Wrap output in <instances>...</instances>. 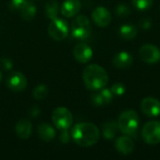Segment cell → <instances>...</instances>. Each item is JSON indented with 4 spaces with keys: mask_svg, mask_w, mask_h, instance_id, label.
<instances>
[{
    "mask_svg": "<svg viewBox=\"0 0 160 160\" xmlns=\"http://www.w3.org/2000/svg\"><path fill=\"white\" fill-rule=\"evenodd\" d=\"M142 140L149 145H156L160 142V122L149 121L142 130Z\"/></svg>",
    "mask_w": 160,
    "mask_h": 160,
    "instance_id": "cell-7",
    "label": "cell"
},
{
    "mask_svg": "<svg viewBox=\"0 0 160 160\" xmlns=\"http://www.w3.org/2000/svg\"><path fill=\"white\" fill-rule=\"evenodd\" d=\"M45 14L46 16L52 20L56 17H58V14H59V11H60V8H59V5L57 3L56 0H50L46 3L45 5Z\"/></svg>",
    "mask_w": 160,
    "mask_h": 160,
    "instance_id": "cell-21",
    "label": "cell"
},
{
    "mask_svg": "<svg viewBox=\"0 0 160 160\" xmlns=\"http://www.w3.org/2000/svg\"><path fill=\"white\" fill-rule=\"evenodd\" d=\"M154 4L153 0H132L133 7L140 11H145L152 8Z\"/></svg>",
    "mask_w": 160,
    "mask_h": 160,
    "instance_id": "cell-23",
    "label": "cell"
},
{
    "mask_svg": "<svg viewBox=\"0 0 160 160\" xmlns=\"http://www.w3.org/2000/svg\"><path fill=\"white\" fill-rule=\"evenodd\" d=\"M68 31L69 29L67 21L58 17L52 20L48 28L50 37L56 41H61L65 39L68 35Z\"/></svg>",
    "mask_w": 160,
    "mask_h": 160,
    "instance_id": "cell-6",
    "label": "cell"
},
{
    "mask_svg": "<svg viewBox=\"0 0 160 160\" xmlns=\"http://www.w3.org/2000/svg\"><path fill=\"white\" fill-rule=\"evenodd\" d=\"M94 22L99 27H107L112 22V14L105 7H98L92 12Z\"/></svg>",
    "mask_w": 160,
    "mask_h": 160,
    "instance_id": "cell-11",
    "label": "cell"
},
{
    "mask_svg": "<svg viewBox=\"0 0 160 160\" xmlns=\"http://www.w3.org/2000/svg\"><path fill=\"white\" fill-rule=\"evenodd\" d=\"M82 80L87 89L91 91H98L108 84L109 75L101 66L92 64L84 68Z\"/></svg>",
    "mask_w": 160,
    "mask_h": 160,
    "instance_id": "cell-2",
    "label": "cell"
},
{
    "mask_svg": "<svg viewBox=\"0 0 160 160\" xmlns=\"http://www.w3.org/2000/svg\"><path fill=\"white\" fill-rule=\"evenodd\" d=\"M138 34L137 27L132 23H126L123 24L119 28V35L125 40H132L136 38Z\"/></svg>",
    "mask_w": 160,
    "mask_h": 160,
    "instance_id": "cell-19",
    "label": "cell"
},
{
    "mask_svg": "<svg viewBox=\"0 0 160 160\" xmlns=\"http://www.w3.org/2000/svg\"><path fill=\"white\" fill-rule=\"evenodd\" d=\"M141 59L150 65L157 64L160 61V50L153 44H144L139 50Z\"/></svg>",
    "mask_w": 160,
    "mask_h": 160,
    "instance_id": "cell-8",
    "label": "cell"
},
{
    "mask_svg": "<svg viewBox=\"0 0 160 160\" xmlns=\"http://www.w3.org/2000/svg\"><path fill=\"white\" fill-rule=\"evenodd\" d=\"M28 2V0H10L9 8L11 10L20 12V10L24 7V5Z\"/></svg>",
    "mask_w": 160,
    "mask_h": 160,
    "instance_id": "cell-25",
    "label": "cell"
},
{
    "mask_svg": "<svg viewBox=\"0 0 160 160\" xmlns=\"http://www.w3.org/2000/svg\"><path fill=\"white\" fill-rule=\"evenodd\" d=\"M7 85L13 92H22L27 86V80L22 73L13 71L7 79Z\"/></svg>",
    "mask_w": 160,
    "mask_h": 160,
    "instance_id": "cell-9",
    "label": "cell"
},
{
    "mask_svg": "<svg viewBox=\"0 0 160 160\" xmlns=\"http://www.w3.org/2000/svg\"><path fill=\"white\" fill-rule=\"evenodd\" d=\"M52 121L59 130L69 129L73 123V116L69 110L65 107H57L52 113Z\"/></svg>",
    "mask_w": 160,
    "mask_h": 160,
    "instance_id": "cell-5",
    "label": "cell"
},
{
    "mask_svg": "<svg viewBox=\"0 0 160 160\" xmlns=\"http://www.w3.org/2000/svg\"><path fill=\"white\" fill-rule=\"evenodd\" d=\"M133 64V56L127 51H122L115 54L112 59V65L117 68H127Z\"/></svg>",
    "mask_w": 160,
    "mask_h": 160,
    "instance_id": "cell-15",
    "label": "cell"
},
{
    "mask_svg": "<svg viewBox=\"0 0 160 160\" xmlns=\"http://www.w3.org/2000/svg\"><path fill=\"white\" fill-rule=\"evenodd\" d=\"M135 148V144L130 136H120L115 141V149L121 155L128 156L130 155Z\"/></svg>",
    "mask_w": 160,
    "mask_h": 160,
    "instance_id": "cell-13",
    "label": "cell"
},
{
    "mask_svg": "<svg viewBox=\"0 0 160 160\" xmlns=\"http://www.w3.org/2000/svg\"><path fill=\"white\" fill-rule=\"evenodd\" d=\"M90 100H91V103L97 107H101L103 105H105V102L100 95L99 92H97V93H93L90 97Z\"/></svg>",
    "mask_w": 160,
    "mask_h": 160,
    "instance_id": "cell-28",
    "label": "cell"
},
{
    "mask_svg": "<svg viewBox=\"0 0 160 160\" xmlns=\"http://www.w3.org/2000/svg\"><path fill=\"white\" fill-rule=\"evenodd\" d=\"M117 125L122 133L130 137H135L140 126V117L138 112L133 110L123 112L118 118Z\"/></svg>",
    "mask_w": 160,
    "mask_h": 160,
    "instance_id": "cell-3",
    "label": "cell"
},
{
    "mask_svg": "<svg viewBox=\"0 0 160 160\" xmlns=\"http://www.w3.org/2000/svg\"><path fill=\"white\" fill-rule=\"evenodd\" d=\"M2 81V73L0 72V82Z\"/></svg>",
    "mask_w": 160,
    "mask_h": 160,
    "instance_id": "cell-33",
    "label": "cell"
},
{
    "mask_svg": "<svg viewBox=\"0 0 160 160\" xmlns=\"http://www.w3.org/2000/svg\"><path fill=\"white\" fill-rule=\"evenodd\" d=\"M82 8L81 0H65L60 8L61 14L66 18L76 16Z\"/></svg>",
    "mask_w": 160,
    "mask_h": 160,
    "instance_id": "cell-14",
    "label": "cell"
},
{
    "mask_svg": "<svg viewBox=\"0 0 160 160\" xmlns=\"http://www.w3.org/2000/svg\"><path fill=\"white\" fill-rule=\"evenodd\" d=\"M38 137L44 142H51L55 138L54 128L48 123H42L38 128Z\"/></svg>",
    "mask_w": 160,
    "mask_h": 160,
    "instance_id": "cell-17",
    "label": "cell"
},
{
    "mask_svg": "<svg viewBox=\"0 0 160 160\" xmlns=\"http://www.w3.org/2000/svg\"><path fill=\"white\" fill-rule=\"evenodd\" d=\"M29 113H30V115H31L32 117H38V116H39V114H40V110H39V108H38V107H37V106H33V107L30 109Z\"/></svg>",
    "mask_w": 160,
    "mask_h": 160,
    "instance_id": "cell-32",
    "label": "cell"
},
{
    "mask_svg": "<svg viewBox=\"0 0 160 160\" xmlns=\"http://www.w3.org/2000/svg\"><path fill=\"white\" fill-rule=\"evenodd\" d=\"M20 15L21 17L25 20V21H31L32 19H34V17L36 16L37 13V8L36 6L32 3V2H27L24 7L20 10Z\"/></svg>",
    "mask_w": 160,
    "mask_h": 160,
    "instance_id": "cell-20",
    "label": "cell"
},
{
    "mask_svg": "<svg viewBox=\"0 0 160 160\" xmlns=\"http://www.w3.org/2000/svg\"><path fill=\"white\" fill-rule=\"evenodd\" d=\"M13 67V64H12V61L9 59V58H6V57H3L0 59V68L5 70V71H8L12 68Z\"/></svg>",
    "mask_w": 160,
    "mask_h": 160,
    "instance_id": "cell-29",
    "label": "cell"
},
{
    "mask_svg": "<svg viewBox=\"0 0 160 160\" xmlns=\"http://www.w3.org/2000/svg\"><path fill=\"white\" fill-rule=\"evenodd\" d=\"M48 93H49L48 87L45 84H39V85H38L34 89L33 96H34V98H35L36 100L41 101V100H44L47 98Z\"/></svg>",
    "mask_w": 160,
    "mask_h": 160,
    "instance_id": "cell-22",
    "label": "cell"
},
{
    "mask_svg": "<svg viewBox=\"0 0 160 160\" xmlns=\"http://www.w3.org/2000/svg\"><path fill=\"white\" fill-rule=\"evenodd\" d=\"M71 138L82 147H90L95 145L100 138L98 128L92 123H80L73 127Z\"/></svg>",
    "mask_w": 160,
    "mask_h": 160,
    "instance_id": "cell-1",
    "label": "cell"
},
{
    "mask_svg": "<svg viewBox=\"0 0 160 160\" xmlns=\"http://www.w3.org/2000/svg\"><path fill=\"white\" fill-rule=\"evenodd\" d=\"M152 25V21L149 18H142L140 20L139 22V27H141L142 29H149Z\"/></svg>",
    "mask_w": 160,
    "mask_h": 160,
    "instance_id": "cell-30",
    "label": "cell"
},
{
    "mask_svg": "<svg viewBox=\"0 0 160 160\" xmlns=\"http://www.w3.org/2000/svg\"><path fill=\"white\" fill-rule=\"evenodd\" d=\"M130 13H131V9L126 4H119L115 8V14H117L120 17H127L130 15Z\"/></svg>",
    "mask_w": 160,
    "mask_h": 160,
    "instance_id": "cell-24",
    "label": "cell"
},
{
    "mask_svg": "<svg viewBox=\"0 0 160 160\" xmlns=\"http://www.w3.org/2000/svg\"><path fill=\"white\" fill-rule=\"evenodd\" d=\"M91 33V22L85 15H79L72 21L71 34L74 38L78 40H85L90 37Z\"/></svg>",
    "mask_w": 160,
    "mask_h": 160,
    "instance_id": "cell-4",
    "label": "cell"
},
{
    "mask_svg": "<svg viewBox=\"0 0 160 160\" xmlns=\"http://www.w3.org/2000/svg\"><path fill=\"white\" fill-rule=\"evenodd\" d=\"M141 110L148 117H158L160 115V101L153 97L145 98L141 102Z\"/></svg>",
    "mask_w": 160,
    "mask_h": 160,
    "instance_id": "cell-10",
    "label": "cell"
},
{
    "mask_svg": "<svg viewBox=\"0 0 160 160\" xmlns=\"http://www.w3.org/2000/svg\"><path fill=\"white\" fill-rule=\"evenodd\" d=\"M16 135L22 140H27L32 132V125L30 121L26 119L20 120L15 126Z\"/></svg>",
    "mask_w": 160,
    "mask_h": 160,
    "instance_id": "cell-16",
    "label": "cell"
},
{
    "mask_svg": "<svg viewBox=\"0 0 160 160\" xmlns=\"http://www.w3.org/2000/svg\"><path fill=\"white\" fill-rule=\"evenodd\" d=\"M74 58L81 64L88 63L93 57V51L86 43H79L73 50Z\"/></svg>",
    "mask_w": 160,
    "mask_h": 160,
    "instance_id": "cell-12",
    "label": "cell"
},
{
    "mask_svg": "<svg viewBox=\"0 0 160 160\" xmlns=\"http://www.w3.org/2000/svg\"><path fill=\"white\" fill-rule=\"evenodd\" d=\"M70 136L71 134H69L68 129H65V130H61V134H60V141L63 143H68L70 140Z\"/></svg>",
    "mask_w": 160,
    "mask_h": 160,
    "instance_id": "cell-31",
    "label": "cell"
},
{
    "mask_svg": "<svg viewBox=\"0 0 160 160\" xmlns=\"http://www.w3.org/2000/svg\"><path fill=\"white\" fill-rule=\"evenodd\" d=\"M99 93H100V95H101V97H102L105 104H109V103H111L112 101L114 95L112 94V92L111 91V89H108V88H105L104 87V88L100 89Z\"/></svg>",
    "mask_w": 160,
    "mask_h": 160,
    "instance_id": "cell-26",
    "label": "cell"
},
{
    "mask_svg": "<svg viewBox=\"0 0 160 160\" xmlns=\"http://www.w3.org/2000/svg\"><path fill=\"white\" fill-rule=\"evenodd\" d=\"M111 91L112 92V94L114 96H123L126 93V86L125 84L121 83V82H117L114 83L112 87H111Z\"/></svg>",
    "mask_w": 160,
    "mask_h": 160,
    "instance_id": "cell-27",
    "label": "cell"
},
{
    "mask_svg": "<svg viewBox=\"0 0 160 160\" xmlns=\"http://www.w3.org/2000/svg\"><path fill=\"white\" fill-rule=\"evenodd\" d=\"M118 130H119L118 125H117V122L115 121L106 122L102 126V134L106 140H110V141L113 140L115 136L117 135Z\"/></svg>",
    "mask_w": 160,
    "mask_h": 160,
    "instance_id": "cell-18",
    "label": "cell"
}]
</instances>
